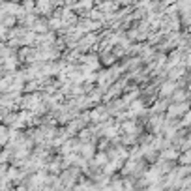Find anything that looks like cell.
I'll return each mask as SVG.
<instances>
[{
	"label": "cell",
	"mask_w": 191,
	"mask_h": 191,
	"mask_svg": "<svg viewBox=\"0 0 191 191\" xmlns=\"http://www.w3.org/2000/svg\"><path fill=\"white\" fill-rule=\"evenodd\" d=\"M172 88H174L172 82H170V85H165V86H163V90H161V94H163V95H165V94H170V92H172Z\"/></svg>",
	"instance_id": "obj_2"
},
{
	"label": "cell",
	"mask_w": 191,
	"mask_h": 191,
	"mask_svg": "<svg viewBox=\"0 0 191 191\" xmlns=\"http://www.w3.org/2000/svg\"><path fill=\"white\" fill-rule=\"evenodd\" d=\"M161 156H163V157H178V152H174L172 148H169L167 152H163Z\"/></svg>",
	"instance_id": "obj_1"
}]
</instances>
